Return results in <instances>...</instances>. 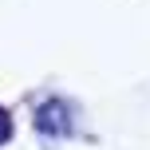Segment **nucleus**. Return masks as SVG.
Segmentation results:
<instances>
[{
  "label": "nucleus",
  "mask_w": 150,
  "mask_h": 150,
  "mask_svg": "<svg viewBox=\"0 0 150 150\" xmlns=\"http://www.w3.org/2000/svg\"><path fill=\"white\" fill-rule=\"evenodd\" d=\"M8 138H12V119H8V111L0 107V146H4Z\"/></svg>",
  "instance_id": "2"
},
{
  "label": "nucleus",
  "mask_w": 150,
  "mask_h": 150,
  "mask_svg": "<svg viewBox=\"0 0 150 150\" xmlns=\"http://www.w3.org/2000/svg\"><path fill=\"white\" fill-rule=\"evenodd\" d=\"M36 130L40 134H52V138H67L75 134V122H71V107L63 99H47L36 115Z\"/></svg>",
  "instance_id": "1"
}]
</instances>
